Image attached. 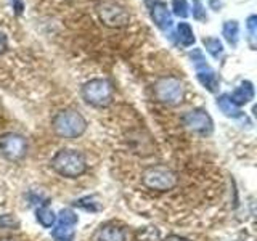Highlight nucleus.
<instances>
[{"instance_id":"f257e3e1","label":"nucleus","mask_w":257,"mask_h":241,"mask_svg":"<svg viewBox=\"0 0 257 241\" xmlns=\"http://www.w3.org/2000/svg\"><path fill=\"white\" fill-rule=\"evenodd\" d=\"M52 169L66 179H77L87 171V161L82 153L76 150H61L52 159Z\"/></svg>"},{"instance_id":"f03ea898","label":"nucleus","mask_w":257,"mask_h":241,"mask_svg":"<svg viewBox=\"0 0 257 241\" xmlns=\"http://www.w3.org/2000/svg\"><path fill=\"white\" fill-rule=\"evenodd\" d=\"M53 132L61 139H77L87 131V120L77 111H60L52 119Z\"/></svg>"},{"instance_id":"7ed1b4c3","label":"nucleus","mask_w":257,"mask_h":241,"mask_svg":"<svg viewBox=\"0 0 257 241\" xmlns=\"http://www.w3.org/2000/svg\"><path fill=\"white\" fill-rule=\"evenodd\" d=\"M142 183L148 190L166 193L177 187L179 175L167 166H150L142 174Z\"/></svg>"},{"instance_id":"20e7f679","label":"nucleus","mask_w":257,"mask_h":241,"mask_svg":"<svg viewBox=\"0 0 257 241\" xmlns=\"http://www.w3.org/2000/svg\"><path fill=\"white\" fill-rule=\"evenodd\" d=\"M112 95H114V90L106 79H92L82 87V98L85 103L96 108L108 106L112 101Z\"/></svg>"},{"instance_id":"39448f33","label":"nucleus","mask_w":257,"mask_h":241,"mask_svg":"<svg viewBox=\"0 0 257 241\" xmlns=\"http://www.w3.org/2000/svg\"><path fill=\"white\" fill-rule=\"evenodd\" d=\"M155 95L161 103L169 104V106L180 104L185 96L183 82L180 79L172 77V76L161 77L155 84Z\"/></svg>"},{"instance_id":"423d86ee","label":"nucleus","mask_w":257,"mask_h":241,"mask_svg":"<svg viewBox=\"0 0 257 241\" xmlns=\"http://www.w3.org/2000/svg\"><path fill=\"white\" fill-rule=\"evenodd\" d=\"M96 12L100 15V20L109 28H122L131 20L125 8L112 0H101L96 5Z\"/></svg>"},{"instance_id":"0eeeda50","label":"nucleus","mask_w":257,"mask_h":241,"mask_svg":"<svg viewBox=\"0 0 257 241\" xmlns=\"http://www.w3.org/2000/svg\"><path fill=\"white\" fill-rule=\"evenodd\" d=\"M0 153L4 155L5 159L16 163L21 161L28 153V142L23 135L8 132L0 137Z\"/></svg>"},{"instance_id":"6e6552de","label":"nucleus","mask_w":257,"mask_h":241,"mask_svg":"<svg viewBox=\"0 0 257 241\" xmlns=\"http://www.w3.org/2000/svg\"><path fill=\"white\" fill-rule=\"evenodd\" d=\"M190 58L195 63L196 76L201 85L206 87L209 92H217V88H219V76H217V72L206 63L201 50H195L193 53H190Z\"/></svg>"},{"instance_id":"1a4fd4ad","label":"nucleus","mask_w":257,"mask_h":241,"mask_svg":"<svg viewBox=\"0 0 257 241\" xmlns=\"http://www.w3.org/2000/svg\"><path fill=\"white\" fill-rule=\"evenodd\" d=\"M77 214L72 209H63L58 215L52 235L56 241H72L76 235V225H77Z\"/></svg>"},{"instance_id":"9d476101","label":"nucleus","mask_w":257,"mask_h":241,"mask_svg":"<svg viewBox=\"0 0 257 241\" xmlns=\"http://www.w3.org/2000/svg\"><path fill=\"white\" fill-rule=\"evenodd\" d=\"M183 126L190 129L191 132L199 134V135H211L214 131V123L212 117L207 114V111L204 109H193L188 111L187 114L182 117Z\"/></svg>"},{"instance_id":"9b49d317","label":"nucleus","mask_w":257,"mask_h":241,"mask_svg":"<svg viewBox=\"0 0 257 241\" xmlns=\"http://www.w3.org/2000/svg\"><path fill=\"white\" fill-rule=\"evenodd\" d=\"M151 18L155 21V24L159 29H169L172 26V15L169 12V8L164 2H155V5H151Z\"/></svg>"},{"instance_id":"f8f14e48","label":"nucleus","mask_w":257,"mask_h":241,"mask_svg":"<svg viewBox=\"0 0 257 241\" xmlns=\"http://www.w3.org/2000/svg\"><path fill=\"white\" fill-rule=\"evenodd\" d=\"M93 241H125V231L117 225H104L95 233Z\"/></svg>"},{"instance_id":"ddd939ff","label":"nucleus","mask_w":257,"mask_h":241,"mask_svg":"<svg viewBox=\"0 0 257 241\" xmlns=\"http://www.w3.org/2000/svg\"><path fill=\"white\" fill-rule=\"evenodd\" d=\"M230 98H231L233 103L236 104V106L249 103L254 98V87H252V84L249 82V80H246V82H241L235 88V92L230 95Z\"/></svg>"},{"instance_id":"4468645a","label":"nucleus","mask_w":257,"mask_h":241,"mask_svg":"<svg viewBox=\"0 0 257 241\" xmlns=\"http://www.w3.org/2000/svg\"><path fill=\"white\" fill-rule=\"evenodd\" d=\"M217 106H219V109L223 112L225 116H228V117H238V116H241L239 108L231 101L230 95H220L219 98H217Z\"/></svg>"},{"instance_id":"2eb2a0df","label":"nucleus","mask_w":257,"mask_h":241,"mask_svg":"<svg viewBox=\"0 0 257 241\" xmlns=\"http://www.w3.org/2000/svg\"><path fill=\"white\" fill-rule=\"evenodd\" d=\"M177 39L183 47H190L195 44V34H193V29L188 23H180L177 26Z\"/></svg>"},{"instance_id":"dca6fc26","label":"nucleus","mask_w":257,"mask_h":241,"mask_svg":"<svg viewBox=\"0 0 257 241\" xmlns=\"http://www.w3.org/2000/svg\"><path fill=\"white\" fill-rule=\"evenodd\" d=\"M36 215H37L39 223L42 225V227H45V228L53 227L55 222H56V215H55V212H53L48 206L39 207V209H37V212H36Z\"/></svg>"},{"instance_id":"f3484780","label":"nucleus","mask_w":257,"mask_h":241,"mask_svg":"<svg viewBox=\"0 0 257 241\" xmlns=\"http://www.w3.org/2000/svg\"><path fill=\"white\" fill-rule=\"evenodd\" d=\"M239 34V26L236 21H227L223 24V36L230 45H236Z\"/></svg>"},{"instance_id":"a211bd4d","label":"nucleus","mask_w":257,"mask_h":241,"mask_svg":"<svg viewBox=\"0 0 257 241\" xmlns=\"http://www.w3.org/2000/svg\"><path fill=\"white\" fill-rule=\"evenodd\" d=\"M203 44L206 47V50L211 53L214 58H219V56H222L223 47H222V42H220L219 39H215V37H204Z\"/></svg>"},{"instance_id":"6ab92c4d","label":"nucleus","mask_w":257,"mask_h":241,"mask_svg":"<svg viewBox=\"0 0 257 241\" xmlns=\"http://www.w3.org/2000/svg\"><path fill=\"white\" fill-rule=\"evenodd\" d=\"M139 241H161V233L155 227H147L139 231Z\"/></svg>"},{"instance_id":"aec40b11","label":"nucleus","mask_w":257,"mask_h":241,"mask_svg":"<svg viewBox=\"0 0 257 241\" xmlns=\"http://www.w3.org/2000/svg\"><path fill=\"white\" fill-rule=\"evenodd\" d=\"M76 206L85 209V211H92V212L100 211V209H101V204H100V203H96V201H95V196H87V198L79 199V201H76Z\"/></svg>"},{"instance_id":"412c9836","label":"nucleus","mask_w":257,"mask_h":241,"mask_svg":"<svg viewBox=\"0 0 257 241\" xmlns=\"http://www.w3.org/2000/svg\"><path fill=\"white\" fill-rule=\"evenodd\" d=\"M172 10L177 16L180 18H187L188 16V4L187 0H174L172 2Z\"/></svg>"},{"instance_id":"4be33fe9","label":"nucleus","mask_w":257,"mask_h":241,"mask_svg":"<svg viewBox=\"0 0 257 241\" xmlns=\"http://www.w3.org/2000/svg\"><path fill=\"white\" fill-rule=\"evenodd\" d=\"M193 16H195V18L199 20V21H204L207 18L204 7H203V4L199 2V0H195V2H193Z\"/></svg>"},{"instance_id":"5701e85b","label":"nucleus","mask_w":257,"mask_h":241,"mask_svg":"<svg viewBox=\"0 0 257 241\" xmlns=\"http://www.w3.org/2000/svg\"><path fill=\"white\" fill-rule=\"evenodd\" d=\"M247 31H249V39H251V45L254 47V39L257 34V18L254 15L247 18Z\"/></svg>"},{"instance_id":"b1692460","label":"nucleus","mask_w":257,"mask_h":241,"mask_svg":"<svg viewBox=\"0 0 257 241\" xmlns=\"http://www.w3.org/2000/svg\"><path fill=\"white\" fill-rule=\"evenodd\" d=\"M0 227L2 228H15L18 227V220L13 215H2L0 217Z\"/></svg>"},{"instance_id":"393cba45","label":"nucleus","mask_w":257,"mask_h":241,"mask_svg":"<svg viewBox=\"0 0 257 241\" xmlns=\"http://www.w3.org/2000/svg\"><path fill=\"white\" fill-rule=\"evenodd\" d=\"M7 50V36L4 31H0V55Z\"/></svg>"},{"instance_id":"a878e982","label":"nucleus","mask_w":257,"mask_h":241,"mask_svg":"<svg viewBox=\"0 0 257 241\" xmlns=\"http://www.w3.org/2000/svg\"><path fill=\"white\" fill-rule=\"evenodd\" d=\"M12 4H13V10L16 12V15H21V12H23V2H21V0H12Z\"/></svg>"},{"instance_id":"bb28decb","label":"nucleus","mask_w":257,"mask_h":241,"mask_svg":"<svg viewBox=\"0 0 257 241\" xmlns=\"http://www.w3.org/2000/svg\"><path fill=\"white\" fill-rule=\"evenodd\" d=\"M164 241H190V239L182 238V236H179V235H171V236H167Z\"/></svg>"},{"instance_id":"cd10ccee","label":"nucleus","mask_w":257,"mask_h":241,"mask_svg":"<svg viewBox=\"0 0 257 241\" xmlns=\"http://www.w3.org/2000/svg\"><path fill=\"white\" fill-rule=\"evenodd\" d=\"M2 241H13V239H2Z\"/></svg>"}]
</instances>
